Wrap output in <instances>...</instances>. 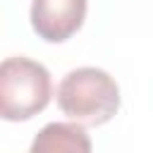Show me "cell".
Masks as SVG:
<instances>
[{
	"mask_svg": "<svg viewBox=\"0 0 153 153\" xmlns=\"http://www.w3.org/2000/svg\"><path fill=\"white\" fill-rule=\"evenodd\" d=\"M57 108L86 127L105 124L120 110V86L100 67H76L57 86Z\"/></svg>",
	"mask_w": 153,
	"mask_h": 153,
	"instance_id": "6da1fadb",
	"label": "cell"
},
{
	"mask_svg": "<svg viewBox=\"0 0 153 153\" xmlns=\"http://www.w3.org/2000/svg\"><path fill=\"white\" fill-rule=\"evenodd\" d=\"M53 96L50 72L24 55L5 57L0 65V115L7 122H26L43 112Z\"/></svg>",
	"mask_w": 153,
	"mask_h": 153,
	"instance_id": "7a4b0ae2",
	"label": "cell"
},
{
	"mask_svg": "<svg viewBox=\"0 0 153 153\" xmlns=\"http://www.w3.org/2000/svg\"><path fill=\"white\" fill-rule=\"evenodd\" d=\"M86 10V0H31V29L45 43H65L81 29Z\"/></svg>",
	"mask_w": 153,
	"mask_h": 153,
	"instance_id": "3957f363",
	"label": "cell"
},
{
	"mask_svg": "<svg viewBox=\"0 0 153 153\" xmlns=\"http://www.w3.org/2000/svg\"><path fill=\"white\" fill-rule=\"evenodd\" d=\"M91 148L81 122H50L31 141V153H88Z\"/></svg>",
	"mask_w": 153,
	"mask_h": 153,
	"instance_id": "277c9868",
	"label": "cell"
}]
</instances>
